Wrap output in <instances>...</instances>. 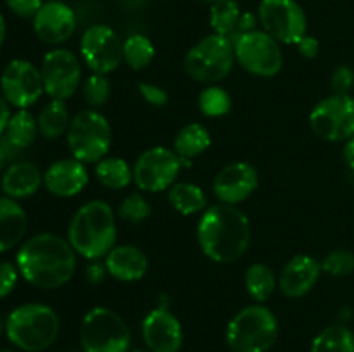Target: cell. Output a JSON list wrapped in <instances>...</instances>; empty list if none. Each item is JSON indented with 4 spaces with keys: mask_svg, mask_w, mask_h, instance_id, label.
Instances as JSON below:
<instances>
[{
    "mask_svg": "<svg viewBox=\"0 0 354 352\" xmlns=\"http://www.w3.org/2000/svg\"><path fill=\"white\" fill-rule=\"evenodd\" d=\"M244 286L254 302L265 304L279 289V278L268 264L254 262L244 273Z\"/></svg>",
    "mask_w": 354,
    "mask_h": 352,
    "instance_id": "26",
    "label": "cell"
},
{
    "mask_svg": "<svg viewBox=\"0 0 354 352\" xmlns=\"http://www.w3.org/2000/svg\"><path fill=\"white\" fill-rule=\"evenodd\" d=\"M44 90L50 99L68 100L82 86V61L69 48H52L40 66Z\"/></svg>",
    "mask_w": 354,
    "mask_h": 352,
    "instance_id": "14",
    "label": "cell"
},
{
    "mask_svg": "<svg viewBox=\"0 0 354 352\" xmlns=\"http://www.w3.org/2000/svg\"><path fill=\"white\" fill-rule=\"evenodd\" d=\"M241 7L237 0H216L211 3L209 9V24L213 33L230 37L237 28L239 19H241Z\"/></svg>",
    "mask_w": 354,
    "mask_h": 352,
    "instance_id": "32",
    "label": "cell"
},
{
    "mask_svg": "<svg viewBox=\"0 0 354 352\" xmlns=\"http://www.w3.org/2000/svg\"><path fill=\"white\" fill-rule=\"evenodd\" d=\"M0 352H16V351H12V349H2Z\"/></svg>",
    "mask_w": 354,
    "mask_h": 352,
    "instance_id": "49",
    "label": "cell"
},
{
    "mask_svg": "<svg viewBox=\"0 0 354 352\" xmlns=\"http://www.w3.org/2000/svg\"><path fill=\"white\" fill-rule=\"evenodd\" d=\"M66 141L71 157L85 164H97L109 154L113 145V128L100 110L88 107L78 110L71 117Z\"/></svg>",
    "mask_w": 354,
    "mask_h": 352,
    "instance_id": "6",
    "label": "cell"
},
{
    "mask_svg": "<svg viewBox=\"0 0 354 352\" xmlns=\"http://www.w3.org/2000/svg\"><path fill=\"white\" fill-rule=\"evenodd\" d=\"M116 213L102 199L83 204L73 214L68 226V242L86 261L106 257L118 240Z\"/></svg>",
    "mask_w": 354,
    "mask_h": 352,
    "instance_id": "3",
    "label": "cell"
},
{
    "mask_svg": "<svg viewBox=\"0 0 354 352\" xmlns=\"http://www.w3.org/2000/svg\"><path fill=\"white\" fill-rule=\"evenodd\" d=\"M235 62L259 78H273L283 68V52L279 41L266 31L254 30L234 41Z\"/></svg>",
    "mask_w": 354,
    "mask_h": 352,
    "instance_id": "10",
    "label": "cell"
},
{
    "mask_svg": "<svg viewBox=\"0 0 354 352\" xmlns=\"http://www.w3.org/2000/svg\"><path fill=\"white\" fill-rule=\"evenodd\" d=\"M111 81L107 75H100V72H92L85 81L82 83V93L85 99L86 106L90 109H97L106 106L111 99Z\"/></svg>",
    "mask_w": 354,
    "mask_h": 352,
    "instance_id": "34",
    "label": "cell"
},
{
    "mask_svg": "<svg viewBox=\"0 0 354 352\" xmlns=\"http://www.w3.org/2000/svg\"><path fill=\"white\" fill-rule=\"evenodd\" d=\"M234 64V43L218 33L201 38L183 57V69L187 76L204 85H218L223 81L232 72Z\"/></svg>",
    "mask_w": 354,
    "mask_h": 352,
    "instance_id": "7",
    "label": "cell"
},
{
    "mask_svg": "<svg viewBox=\"0 0 354 352\" xmlns=\"http://www.w3.org/2000/svg\"><path fill=\"white\" fill-rule=\"evenodd\" d=\"M44 185V173L30 161H16L6 169L0 179V188L10 199H26Z\"/></svg>",
    "mask_w": 354,
    "mask_h": 352,
    "instance_id": "22",
    "label": "cell"
},
{
    "mask_svg": "<svg viewBox=\"0 0 354 352\" xmlns=\"http://www.w3.org/2000/svg\"><path fill=\"white\" fill-rule=\"evenodd\" d=\"M322 264L310 254H296L283 264L279 275V289L289 299H301L317 286Z\"/></svg>",
    "mask_w": 354,
    "mask_h": 352,
    "instance_id": "20",
    "label": "cell"
},
{
    "mask_svg": "<svg viewBox=\"0 0 354 352\" xmlns=\"http://www.w3.org/2000/svg\"><path fill=\"white\" fill-rule=\"evenodd\" d=\"M17 278H19V269L12 262H0V299L9 295L17 285Z\"/></svg>",
    "mask_w": 354,
    "mask_h": 352,
    "instance_id": "39",
    "label": "cell"
},
{
    "mask_svg": "<svg viewBox=\"0 0 354 352\" xmlns=\"http://www.w3.org/2000/svg\"><path fill=\"white\" fill-rule=\"evenodd\" d=\"M138 93L152 107H165L168 104V92L156 83H138Z\"/></svg>",
    "mask_w": 354,
    "mask_h": 352,
    "instance_id": "38",
    "label": "cell"
},
{
    "mask_svg": "<svg viewBox=\"0 0 354 352\" xmlns=\"http://www.w3.org/2000/svg\"><path fill=\"white\" fill-rule=\"evenodd\" d=\"M2 331H3V324H2V321H0V335H2Z\"/></svg>",
    "mask_w": 354,
    "mask_h": 352,
    "instance_id": "50",
    "label": "cell"
},
{
    "mask_svg": "<svg viewBox=\"0 0 354 352\" xmlns=\"http://www.w3.org/2000/svg\"><path fill=\"white\" fill-rule=\"evenodd\" d=\"M296 48L297 52H299L301 57L315 59L320 54V41H318V38L311 37V35H304V37L296 43Z\"/></svg>",
    "mask_w": 354,
    "mask_h": 352,
    "instance_id": "42",
    "label": "cell"
},
{
    "mask_svg": "<svg viewBox=\"0 0 354 352\" xmlns=\"http://www.w3.org/2000/svg\"><path fill=\"white\" fill-rule=\"evenodd\" d=\"M152 213V207L149 204V200L145 199L142 193H130V195L124 197L121 200L120 207H118V217L127 223L131 224H138V223H144Z\"/></svg>",
    "mask_w": 354,
    "mask_h": 352,
    "instance_id": "35",
    "label": "cell"
},
{
    "mask_svg": "<svg viewBox=\"0 0 354 352\" xmlns=\"http://www.w3.org/2000/svg\"><path fill=\"white\" fill-rule=\"evenodd\" d=\"M322 264V271L327 273L328 276L334 278H344L354 273V254L346 248H335L330 251L324 257Z\"/></svg>",
    "mask_w": 354,
    "mask_h": 352,
    "instance_id": "36",
    "label": "cell"
},
{
    "mask_svg": "<svg viewBox=\"0 0 354 352\" xmlns=\"http://www.w3.org/2000/svg\"><path fill=\"white\" fill-rule=\"evenodd\" d=\"M80 55L92 72L111 75L123 62V40L107 24H92L83 31Z\"/></svg>",
    "mask_w": 354,
    "mask_h": 352,
    "instance_id": "13",
    "label": "cell"
},
{
    "mask_svg": "<svg viewBox=\"0 0 354 352\" xmlns=\"http://www.w3.org/2000/svg\"><path fill=\"white\" fill-rule=\"evenodd\" d=\"M88 182L86 164L75 157L57 159L44 173V186L47 192L61 199H71L82 193Z\"/></svg>",
    "mask_w": 354,
    "mask_h": 352,
    "instance_id": "19",
    "label": "cell"
},
{
    "mask_svg": "<svg viewBox=\"0 0 354 352\" xmlns=\"http://www.w3.org/2000/svg\"><path fill=\"white\" fill-rule=\"evenodd\" d=\"M109 275L106 268V262L104 261H88V266L85 269V276L88 280V283L92 285H100V283L106 280V276Z\"/></svg>",
    "mask_w": 354,
    "mask_h": 352,
    "instance_id": "43",
    "label": "cell"
},
{
    "mask_svg": "<svg viewBox=\"0 0 354 352\" xmlns=\"http://www.w3.org/2000/svg\"><path fill=\"white\" fill-rule=\"evenodd\" d=\"M9 119H10L9 102L3 99V95H0V135H3V131H6Z\"/></svg>",
    "mask_w": 354,
    "mask_h": 352,
    "instance_id": "44",
    "label": "cell"
},
{
    "mask_svg": "<svg viewBox=\"0 0 354 352\" xmlns=\"http://www.w3.org/2000/svg\"><path fill=\"white\" fill-rule=\"evenodd\" d=\"M197 244L209 261L230 264L248 252L251 244V221L237 206L214 204L201 214Z\"/></svg>",
    "mask_w": 354,
    "mask_h": 352,
    "instance_id": "2",
    "label": "cell"
},
{
    "mask_svg": "<svg viewBox=\"0 0 354 352\" xmlns=\"http://www.w3.org/2000/svg\"><path fill=\"white\" fill-rule=\"evenodd\" d=\"M133 352H151V351H149V349L147 351H145V349H137V351H133Z\"/></svg>",
    "mask_w": 354,
    "mask_h": 352,
    "instance_id": "48",
    "label": "cell"
},
{
    "mask_svg": "<svg viewBox=\"0 0 354 352\" xmlns=\"http://www.w3.org/2000/svg\"><path fill=\"white\" fill-rule=\"evenodd\" d=\"M258 24H259L258 14L249 12V10H248V12H242L241 14V19H239V23H237V28H235L234 33H232L230 37H228V40H230L232 43H234V41L237 40L239 37H242V35L251 33V31L258 30Z\"/></svg>",
    "mask_w": 354,
    "mask_h": 352,
    "instance_id": "41",
    "label": "cell"
},
{
    "mask_svg": "<svg viewBox=\"0 0 354 352\" xmlns=\"http://www.w3.org/2000/svg\"><path fill=\"white\" fill-rule=\"evenodd\" d=\"M38 133H40V130H38L37 117L30 110L17 109L16 113L10 114V119L7 123L6 131H3V137L14 147L19 148V150H26L37 140Z\"/></svg>",
    "mask_w": 354,
    "mask_h": 352,
    "instance_id": "29",
    "label": "cell"
},
{
    "mask_svg": "<svg viewBox=\"0 0 354 352\" xmlns=\"http://www.w3.org/2000/svg\"><path fill=\"white\" fill-rule=\"evenodd\" d=\"M183 168L182 157L173 148L154 145L145 148L133 164V183L147 193L168 192Z\"/></svg>",
    "mask_w": 354,
    "mask_h": 352,
    "instance_id": "9",
    "label": "cell"
},
{
    "mask_svg": "<svg viewBox=\"0 0 354 352\" xmlns=\"http://www.w3.org/2000/svg\"><path fill=\"white\" fill-rule=\"evenodd\" d=\"M0 88L9 106L17 109H28L45 93L40 69L26 59H14L7 64L0 78Z\"/></svg>",
    "mask_w": 354,
    "mask_h": 352,
    "instance_id": "15",
    "label": "cell"
},
{
    "mask_svg": "<svg viewBox=\"0 0 354 352\" xmlns=\"http://www.w3.org/2000/svg\"><path fill=\"white\" fill-rule=\"evenodd\" d=\"M213 140H211V133L204 124L201 123H189L178 130L173 140V150L183 159V161H190L199 157L201 154L211 147Z\"/></svg>",
    "mask_w": 354,
    "mask_h": 352,
    "instance_id": "24",
    "label": "cell"
},
{
    "mask_svg": "<svg viewBox=\"0 0 354 352\" xmlns=\"http://www.w3.org/2000/svg\"><path fill=\"white\" fill-rule=\"evenodd\" d=\"M7 157H6V154H3V150H2V147H0V171H2L3 168H6V164H7Z\"/></svg>",
    "mask_w": 354,
    "mask_h": 352,
    "instance_id": "47",
    "label": "cell"
},
{
    "mask_svg": "<svg viewBox=\"0 0 354 352\" xmlns=\"http://www.w3.org/2000/svg\"><path fill=\"white\" fill-rule=\"evenodd\" d=\"M59 330L61 320L47 304H23L10 311L6 321V333L10 344L26 352H41L50 347Z\"/></svg>",
    "mask_w": 354,
    "mask_h": 352,
    "instance_id": "4",
    "label": "cell"
},
{
    "mask_svg": "<svg viewBox=\"0 0 354 352\" xmlns=\"http://www.w3.org/2000/svg\"><path fill=\"white\" fill-rule=\"evenodd\" d=\"M95 178L109 190H123L133 183V166L127 159L107 155L95 164Z\"/></svg>",
    "mask_w": 354,
    "mask_h": 352,
    "instance_id": "28",
    "label": "cell"
},
{
    "mask_svg": "<svg viewBox=\"0 0 354 352\" xmlns=\"http://www.w3.org/2000/svg\"><path fill=\"white\" fill-rule=\"evenodd\" d=\"M7 7L19 17H35L44 0H6Z\"/></svg>",
    "mask_w": 354,
    "mask_h": 352,
    "instance_id": "40",
    "label": "cell"
},
{
    "mask_svg": "<svg viewBox=\"0 0 354 352\" xmlns=\"http://www.w3.org/2000/svg\"><path fill=\"white\" fill-rule=\"evenodd\" d=\"M354 86V71L349 66L342 64L332 71L330 75V88L337 95H349Z\"/></svg>",
    "mask_w": 354,
    "mask_h": 352,
    "instance_id": "37",
    "label": "cell"
},
{
    "mask_svg": "<svg viewBox=\"0 0 354 352\" xmlns=\"http://www.w3.org/2000/svg\"><path fill=\"white\" fill-rule=\"evenodd\" d=\"M80 342L85 352H128L131 331L121 314L109 307L97 306L83 316Z\"/></svg>",
    "mask_w": 354,
    "mask_h": 352,
    "instance_id": "8",
    "label": "cell"
},
{
    "mask_svg": "<svg viewBox=\"0 0 354 352\" xmlns=\"http://www.w3.org/2000/svg\"><path fill=\"white\" fill-rule=\"evenodd\" d=\"M107 273L118 282H138L149 269V257L140 247L131 244H116L104 257Z\"/></svg>",
    "mask_w": 354,
    "mask_h": 352,
    "instance_id": "21",
    "label": "cell"
},
{
    "mask_svg": "<svg viewBox=\"0 0 354 352\" xmlns=\"http://www.w3.org/2000/svg\"><path fill=\"white\" fill-rule=\"evenodd\" d=\"M261 30L280 45H296L308 35V17L297 0H261L258 7Z\"/></svg>",
    "mask_w": 354,
    "mask_h": 352,
    "instance_id": "12",
    "label": "cell"
},
{
    "mask_svg": "<svg viewBox=\"0 0 354 352\" xmlns=\"http://www.w3.org/2000/svg\"><path fill=\"white\" fill-rule=\"evenodd\" d=\"M197 106L203 116L206 117H223L232 110V97L223 86L206 85V88L199 93Z\"/></svg>",
    "mask_w": 354,
    "mask_h": 352,
    "instance_id": "33",
    "label": "cell"
},
{
    "mask_svg": "<svg viewBox=\"0 0 354 352\" xmlns=\"http://www.w3.org/2000/svg\"><path fill=\"white\" fill-rule=\"evenodd\" d=\"M40 135L47 140H57L62 135L68 133L71 116L66 106V100L50 99V102L40 110L37 117Z\"/></svg>",
    "mask_w": 354,
    "mask_h": 352,
    "instance_id": "27",
    "label": "cell"
},
{
    "mask_svg": "<svg viewBox=\"0 0 354 352\" xmlns=\"http://www.w3.org/2000/svg\"><path fill=\"white\" fill-rule=\"evenodd\" d=\"M204 2H209V3H214V2H216V0H204Z\"/></svg>",
    "mask_w": 354,
    "mask_h": 352,
    "instance_id": "51",
    "label": "cell"
},
{
    "mask_svg": "<svg viewBox=\"0 0 354 352\" xmlns=\"http://www.w3.org/2000/svg\"><path fill=\"white\" fill-rule=\"evenodd\" d=\"M6 31H7L6 19H3V16H2V14H0V47H2L3 40H6Z\"/></svg>",
    "mask_w": 354,
    "mask_h": 352,
    "instance_id": "46",
    "label": "cell"
},
{
    "mask_svg": "<svg viewBox=\"0 0 354 352\" xmlns=\"http://www.w3.org/2000/svg\"><path fill=\"white\" fill-rule=\"evenodd\" d=\"M26 228V211L10 197H0V254L23 240Z\"/></svg>",
    "mask_w": 354,
    "mask_h": 352,
    "instance_id": "23",
    "label": "cell"
},
{
    "mask_svg": "<svg viewBox=\"0 0 354 352\" xmlns=\"http://www.w3.org/2000/svg\"><path fill=\"white\" fill-rule=\"evenodd\" d=\"M310 352H354V333L344 324H330L313 338Z\"/></svg>",
    "mask_w": 354,
    "mask_h": 352,
    "instance_id": "31",
    "label": "cell"
},
{
    "mask_svg": "<svg viewBox=\"0 0 354 352\" xmlns=\"http://www.w3.org/2000/svg\"><path fill=\"white\" fill-rule=\"evenodd\" d=\"M142 337L151 352H178L183 344V328L168 307L159 306L145 314Z\"/></svg>",
    "mask_w": 354,
    "mask_h": 352,
    "instance_id": "17",
    "label": "cell"
},
{
    "mask_svg": "<svg viewBox=\"0 0 354 352\" xmlns=\"http://www.w3.org/2000/svg\"><path fill=\"white\" fill-rule=\"evenodd\" d=\"M279 337V320L265 304L245 306L228 321L225 340L234 352H268Z\"/></svg>",
    "mask_w": 354,
    "mask_h": 352,
    "instance_id": "5",
    "label": "cell"
},
{
    "mask_svg": "<svg viewBox=\"0 0 354 352\" xmlns=\"http://www.w3.org/2000/svg\"><path fill=\"white\" fill-rule=\"evenodd\" d=\"M78 254L68 238L54 233H38L19 247L16 266L30 285L41 290L64 286L75 276Z\"/></svg>",
    "mask_w": 354,
    "mask_h": 352,
    "instance_id": "1",
    "label": "cell"
},
{
    "mask_svg": "<svg viewBox=\"0 0 354 352\" xmlns=\"http://www.w3.org/2000/svg\"><path fill=\"white\" fill-rule=\"evenodd\" d=\"M259 185L258 169L245 161H235L218 171L213 182V192L223 204L239 206L256 192Z\"/></svg>",
    "mask_w": 354,
    "mask_h": 352,
    "instance_id": "16",
    "label": "cell"
},
{
    "mask_svg": "<svg viewBox=\"0 0 354 352\" xmlns=\"http://www.w3.org/2000/svg\"><path fill=\"white\" fill-rule=\"evenodd\" d=\"M311 131L325 141H346L354 135V99L351 95L325 97L308 116Z\"/></svg>",
    "mask_w": 354,
    "mask_h": 352,
    "instance_id": "11",
    "label": "cell"
},
{
    "mask_svg": "<svg viewBox=\"0 0 354 352\" xmlns=\"http://www.w3.org/2000/svg\"><path fill=\"white\" fill-rule=\"evenodd\" d=\"M156 57V47L149 37L133 33L123 41V62L131 71H144Z\"/></svg>",
    "mask_w": 354,
    "mask_h": 352,
    "instance_id": "30",
    "label": "cell"
},
{
    "mask_svg": "<svg viewBox=\"0 0 354 352\" xmlns=\"http://www.w3.org/2000/svg\"><path fill=\"white\" fill-rule=\"evenodd\" d=\"M342 155H344V161H346V164H348V168L354 171V135L349 138V140H346Z\"/></svg>",
    "mask_w": 354,
    "mask_h": 352,
    "instance_id": "45",
    "label": "cell"
},
{
    "mask_svg": "<svg viewBox=\"0 0 354 352\" xmlns=\"http://www.w3.org/2000/svg\"><path fill=\"white\" fill-rule=\"evenodd\" d=\"M35 35L44 43L61 45L68 41L76 31V14L68 3L61 0L44 2L33 17Z\"/></svg>",
    "mask_w": 354,
    "mask_h": 352,
    "instance_id": "18",
    "label": "cell"
},
{
    "mask_svg": "<svg viewBox=\"0 0 354 352\" xmlns=\"http://www.w3.org/2000/svg\"><path fill=\"white\" fill-rule=\"evenodd\" d=\"M168 202L171 209L182 216L203 214L207 209V197L203 186L190 182H176L168 190Z\"/></svg>",
    "mask_w": 354,
    "mask_h": 352,
    "instance_id": "25",
    "label": "cell"
}]
</instances>
